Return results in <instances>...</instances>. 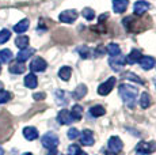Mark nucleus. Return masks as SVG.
Wrapping results in <instances>:
<instances>
[{
    "label": "nucleus",
    "mask_w": 156,
    "mask_h": 155,
    "mask_svg": "<svg viewBox=\"0 0 156 155\" xmlns=\"http://www.w3.org/2000/svg\"><path fill=\"white\" fill-rule=\"evenodd\" d=\"M25 86L29 88H35L38 86V79L34 74H29L25 76Z\"/></svg>",
    "instance_id": "18"
},
{
    "label": "nucleus",
    "mask_w": 156,
    "mask_h": 155,
    "mask_svg": "<svg viewBox=\"0 0 156 155\" xmlns=\"http://www.w3.org/2000/svg\"><path fill=\"white\" fill-rule=\"evenodd\" d=\"M149 3L144 2V0H139V2L134 3V15H143L147 11L149 10Z\"/></svg>",
    "instance_id": "11"
},
{
    "label": "nucleus",
    "mask_w": 156,
    "mask_h": 155,
    "mask_svg": "<svg viewBox=\"0 0 156 155\" xmlns=\"http://www.w3.org/2000/svg\"><path fill=\"white\" fill-rule=\"evenodd\" d=\"M77 52H79V55L82 56L83 59H88L90 57V49L87 46H80L77 48Z\"/></svg>",
    "instance_id": "32"
},
{
    "label": "nucleus",
    "mask_w": 156,
    "mask_h": 155,
    "mask_svg": "<svg viewBox=\"0 0 156 155\" xmlns=\"http://www.w3.org/2000/svg\"><path fill=\"white\" fill-rule=\"evenodd\" d=\"M125 78H126V79H132V80H133V82H137V83H139V85H144V82H143V80L140 79L139 76L133 75V74H132V72L126 74V75H125Z\"/></svg>",
    "instance_id": "33"
},
{
    "label": "nucleus",
    "mask_w": 156,
    "mask_h": 155,
    "mask_svg": "<svg viewBox=\"0 0 156 155\" xmlns=\"http://www.w3.org/2000/svg\"><path fill=\"white\" fill-rule=\"evenodd\" d=\"M71 75H72V70H71V67H61L60 68V71H58V76H60V79H62L64 82H68V80L71 79Z\"/></svg>",
    "instance_id": "21"
},
{
    "label": "nucleus",
    "mask_w": 156,
    "mask_h": 155,
    "mask_svg": "<svg viewBox=\"0 0 156 155\" xmlns=\"http://www.w3.org/2000/svg\"><path fill=\"white\" fill-rule=\"evenodd\" d=\"M35 50L33 48H25V49H20V52L18 53L16 56V61H20V63H25L26 60H29V57H31L34 55Z\"/></svg>",
    "instance_id": "12"
},
{
    "label": "nucleus",
    "mask_w": 156,
    "mask_h": 155,
    "mask_svg": "<svg viewBox=\"0 0 156 155\" xmlns=\"http://www.w3.org/2000/svg\"><path fill=\"white\" fill-rule=\"evenodd\" d=\"M103 153H105V154H106V155H117L115 153H113V151H110V150H106V151H105V150H103Z\"/></svg>",
    "instance_id": "37"
},
{
    "label": "nucleus",
    "mask_w": 156,
    "mask_h": 155,
    "mask_svg": "<svg viewBox=\"0 0 156 155\" xmlns=\"http://www.w3.org/2000/svg\"><path fill=\"white\" fill-rule=\"evenodd\" d=\"M33 97H34V99L35 101H38V99H44V98H45V94L44 93H35L34 95H33Z\"/></svg>",
    "instance_id": "36"
},
{
    "label": "nucleus",
    "mask_w": 156,
    "mask_h": 155,
    "mask_svg": "<svg viewBox=\"0 0 156 155\" xmlns=\"http://www.w3.org/2000/svg\"><path fill=\"white\" fill-rule=\"evenodd\" d=\"M119 91V95H121L122 101L125 102V105L128 106V108L133 109L134 106H136V99H137V94H139V90H137V87H134V86H130V85H121L118 88Z\"/></svg>",
    "instance_id": "1"
},
{
    "label": "nucleus",
    "mask_w": 156,
    "mask_h": 155,
    "mask_svg": "<svg viewBox=\"0 0 156 155\" xmlns=\"http://www.w3.org/2000/svg\"><path fill=\"white\" fill-rule=\"evenodd\" d=\"M23 155H33L31 153H26V154H23Z\"/></svg>",
    "instance_id": "41"
},
{
    "label": "nucleus",
    "mask_w": 156,
    "mask_h": 155,
    "mask_svg": "<svg viewBox=\"0 0 156 155\" xmlns=\"http://www.w3.org/2000/svg\"><path fill=\"white\" fill-rule=\"evenodd\" d=\"M25 71H26L25 64L20 63V61H15L10 65V72L11 74H16V75H19V74H23Z\"/></svg>",
    "instance_id": "17"
},
{
    "label": "nucleus",
    "mask_w": 156,
    "mask_h": 155,
    "mask_svg": "<svg viewBox=\"0 0 156 155\" xmlns=\"http://www.w3.org/2000/svg\"><path fill=\"white\" fill-rule=\"evenodd\" d=\"M109 64L110 67L113 68L114 71H121L122 67H124L125 64H126V57L122 55H118V56H114V57H110L109 59Z\"/></svg>",
    "instance_id": "3"
},
{
    "label": "nucleus",
    "mask_w": 156,
    "mask_h": 155,
    "mask_svg": "<svg viewBox=\"0 0 156 155\" xmlns=\"http://www.w3.org/2000/svg\"><path fill=\"white\" fill-rule=\"evenodd\" d=\"M77 136H79V131H77L76 128H69V131H68V138L69 139H76Z\"/></svg>",
    "instance_id": "34"
},
{
    "label": "nucleus",
    "mask_w": 156,
    "mask_h": 155,
    "mask_svg": "<svg viewBox=\"0 0 156 155\" xmlns=\"http://www.w3.org/2000/svg\"><path fill=\"white\" fill-rule=\"evenodd\" d=\"M139 63H140V65H141L143 70H145V71L152 70V68L155 67V59L151 57V56H143Z\"/></svg>",
    "instance_id": "14"
},
{
    "label": "nucleus",
    "mask_w": 156,
    "mask_h": 155,
    "mask_svg": "<svg viewBox=\"0 0 156 155\" xmlns=\"http://www.w3.org/2000/svg\"><path fill=\"white\" fill-rule=\"evenodd\" d=\"M12 52L10 49H3L0 50V63H10L12 60Z\"/></svg>",
    "instance_id": "26"
},
{
    "label": "nucleus",
    "mask_w": 156,
    "mask_h": 155,
    "mask_svg": "<svg viewBox=\"0 0 156 155\" xmlns=\"http://www.w3.org/2000/svg\"><path fill=\"white\" fill-rule=\"evenodd\" d=\"M137 153L141 154H152L154 151H156V143L155 142H140L136 147Z\"/></svg>",
    "instance_id": "5"
},
{
    "label": "nucleus",
    "mask_w": 156,
    "mask_h": 155,
    "mask_svg": "<svg viewBox=\"0 0 156 155\" xmlns=\"http://www.w3.org/2000/svg\"><path fill=\"white\" fill-rule=\"evenodd\" d=\"M71 114H72V118L73 121H79L83 116V106L80 105H73L72 106V110H71Z\"/></svg>",
    "instance_id": "22"
},
{
    "label": "nucleus",
    "mask_w": 156,
    "mask_h": 155,
    "mask_svg": "<svg viewBox=\"0 0 156 155\" xmlns=\"http://www.w3.org/2000/svg\"><path fill=\"white\" fill-rule=\"evenodd\" d=\"M55 95H56V101L58 105H67L68 103V97L64 90H57Z\"/></svg>",
    "instance_id": "23"
},
{
    "label": "nucleus",
    "mask_w": 156,
    "mask_h": 155,
    "mask_svg": "<svg viewBox=\"0 0 156 155\" xmlns=\"http://www.w3.org/2000/svg\"><path fill=\"white\" fill-rule=\"evenodd\" d=\"M0 155H4V150H3L2 146H0Z\"/></svg>",
    "instance_id": "39"
},
{
    "label": "nucleus",
    "mask_w": 156,
    "mask_h": 155,
    "mask_svg": "<svg viewBox=\"0 0 156 155\" xmlns=\"http://www.w3.org/2000/svg\"><path fill=\"white\" fill-rule=\"evenodd\" d=\"M107 53H109L112 57H114V56H118V55H121V49H119V46L117 45V44H114V42H112V44H109L107 45Z\"/></svg>",
    "instance_id": "27"
},
{
    "label": "nucleus",
    "mask_w": 156,
    "mask_h": 155,
    "mask_svg": "<svg viewBox=\"0 0 156 155\" xmlns=\"http://www.w3.org/2000/svg\"><path fill=\"white\" fill-rule=\"evenodd\" d=\"M129 4V0H113V10L117 14H122L124 11H126Z\"/></svg>",
    "instance_id": "13"
},
{
    "label": "nucleus",
    "mask_w": 156,
    "mask_h": 155,
    "mask_svg": "<svg viewBox=\"0 0 156 155\" xmlns=\"http://www.w3.org/2000/svg\"><path fill=\"white\" fill-rule=\"evenodd\" d=\"M114 85H115V78H114V76L109 78L106 82H103L102 85H99V87H98V94H99V95H107V94H110V91L113 90Z\"/></svg>",
    "instance_id": "4"
},
{
    "label": "nucleus",
    "mask_w": 156,
    "mask_h": 155,
    "mask_svg": "<svg viewBox=\"0 0 156 155\" xmlns=\"http://www.w3.org/2000/svg\"><path fill=\"white\" fill-rule=\"evenodd\" d=\"M149 105H151V95L148 93H143L141 97H140V106L143 109H147Z\"/></svg>",
    "instance_id": "28"
},
{
    "label": "nucleus",
    "mask_w": 156,
    "mask_h": 155,
    "mask_svg": "<svg viewBox=\"0 0 156 155\" xmlns=\"http://www.w3.org/2000/svg\"><path fill=\"white\" fill-rule=\"evenodd\" d=\"M122 147H124V143H122V140L119 139L118 136H112V138L109 139V150L110 151L118 154L119 151L122 150Z\"/></svg>",
    "instance_id": "10"
},
{
    "label": "nucleus",
    "mask_w": 156,
    "mask_h": 155,
    "mask_svg": "<svg viewBox=\"0 0 156 155\" xmlns=\"http://www.w3.org/2000/svg\"><path fill=\"white\" fill-rule=\"evenodd\" d=\"M11 99V93L5 90H0V103H5Z\"/></svg>",
    "instance_id": "30"
},
{
    "label": "nucleus",
    "mask_w": 156,
    "mask_h": 155,
    "mask_svg": "<svg viewBox=\"0 0 156 155\" xmlns=\"http://www.w3.org/2000/svg\"><path fill=\"white\" fill-rule=\"evenodd\" d=\"M141 52H140L139 49H133L130 53L126 56V63L128 64H136V63L140 61V59H141Z\"/></svg>",
    "instance_id": "16"
},
{
    "label": "nucleus",
    "mask_w": 156,
    "mask_h": 155,
    "mask_svg": "<svg viewBox=\"0 0 156 155\" xmlns=\"http://www.w3.org/2000/svg\"><path fill=\"white\" fill-rule=\"evenodd\" d=\"M46 67H48L46 61L41 57L34 59V60L31 61V64H30V70H31V72H44V71L46 70Z\"/></svg>",
    "instance_id": "8"
},
{
    "label": "nucleus",
    "mask_w": 156,
    "mask_h": 155,
    "mask_svg": "<svg viewBox=\"0 0 156 155\" xmlns=\"http://www.w3.org/2000/svg\"><path fill=\"white\" fill-rule=\"evenodd\" d=\"M23 136L29 142H33V140L38 139V131L34 127H26V128H23Z\"/></svg>",
    "instance_id": "15"
},
{
    "label": "nucleus",
    "mask_w": 156,
    "mask_h": 155,
    "mask_svg": "<svg viewBox=\"0 0 156 155\" xmlns=\"http://www.w3.org/2000/svg\"><path fill=\"white\" fill-rule=\"evenodd\" d=\"M41 143H42V146L45 148H48V150H52V148H56L57 146H58L60 140H58V136L56 135V133L53 132H48L45 133L42 136V139H41Z\"/></svg>",
    "instance_id": "2"
},
{
    "label": "nucleus",
    "mask_w": 156,
    "mask_h": 155,
    "mask_svg": "<svg viewBox=\"0 0 156 155\" xmlns=\"http://www.w3.org/2000/svg\"><path fill=\"white\" fill-rule=\"evenodd\" d=\"M105 113H106V109H105L102 105H95L90 109V114H91L92 117H101V116H103Z\"/></svg>",
    "instance_id": "24"
},
{
    "label": "nucleus",
    "mask_w": 156,
    "mask_h": 155,
    "mask_svg": "<svg viewBox=\"0 0 156 155\" xmlns=\"http://www.w3.org/2000/svg\"><path fill=\"white\" fill-rule=\"evenodd\" d=\"M79 150H80L79 146L72 144V146H69V148H68V153H69V155H76V154H77V151H79Z\"/></svg>",
    "instance_id": "35"
},
{
    "label": "nucleus",
    "mask_w": 156,
    "mask_h": 155,
    "mask_svg": "<svg viewBox=\"0 0 156 155\" xmlns=\"http://www.w3.org/2000/svg\"><path fill=\"white\" fill-rule=\"evenodd\" d=\"M11 37V31L7 30V29H3V30H0V45H3V44H5L8 40H10Z\"/></svg>",
    "instance_id": "29"
},
{
    "label": "nucleus",
    "mask_w": 156,
    "mask_h": 155,
    "mask_svg": "<svg viewBox=\"0 0 156 155\" xmlns=\"http://www.w3.org/2000/svg\"><path fill=\"white\" fill-rule=\"evenodd\" d=\"M77 13L75 10H65V11H62L61 14H60V16H58V19L61 20V22H64V23H72V22H75V20L77 19Z\"/></svg>",
    "instance_id": "7"
},
{
    "label": "nucleus",
    "mask_w": 156,
    "mask_h": 155,
    "mask_svg": "<svg viewBox=\"0 0 156 155\" xmlns=\"http://www.w3.org/2000/svg\"><path fill=\"white\" fill-rule=\"evenodd\" d=\"M29 25H30L29 19H22L20 22H18L16 25L14 26V31L18 33V34H20V33H25L29 29Z\"/></svg>",
    "instance_id": "20"
},
{
    "label": "nucleus",
    "mask_w": 156,
    "mask_h": 155,
    "mask_svg": "<svg viewBox=\"0 0 156 155\" xmlns=\"http://www.w3.org/2000/svg\"><path fill=\"white\" fill-rule=\"evenodd\" d=\"M76 155H87V154H86V153H83L82 150H79V151H77V154H76Z\"/></svg>",
    "instance_id": "38"
},
{
    "label": "nucleus",
    "mask_w": 156,
    "mask_h": 155,
    "mask_svg": "<svg viewBox=\"0 0 156 155\" xmlns=\"http://www.w3.org/2000/svg\"><path fill=\"white\" fill-rule=\"evenodd\" d=\"M83 16H84L87 20H92L95 16L94 10H91V8H84V10H83Z\"/></svg>",
    "instance_id": "31"
},
{
    "label": "nucleus",
    "mask_w": 156,
    "mask_h": 155,
    "mask_svg": "<svg viewBox=\"0 0 156 155\" xmlns=\"http://www.w3.org/2000/svg\"><path fill=\"white\" fill-rule=\"evenodd\" d=\"M57 121L61 125H71L73 123V118H72V114L69 110L62 109V110H60L58 114H57Z\"/></svg>",
    "instance_id": "6"
},
{
    "label": "nucleus",
    "mask_w": 156,
    "mask_h": 155,
    "mask_svg": "<svg viewBox=\"0 0 156 155\" xmlns=\"http://www.w3.org/2000/svg\"><path fill=\"white\" fill-rule=\"evenodd\" d=\"M79 136H80V143L83 146H92L95 143L94 133L90 129H84L82 133H79Z\"/></svg>",
    "instance_id": "9"
},
{
    "label": "nucleus",
    "mask_w": 156,
    "mask_h": 155,
    "mask_svg": "<svg viewBox=\"0 0 156 155\" xmlns=\"http://www.w3.org/2000/svg\"><path fill=\"white\" fill-rule=\"evenodd\" d=\"M29 37H26V35H19V37H16V40H15V45H16L19 49H25V48L29 46Z\"/></svg>",
    "instance_id": "25"
},
{
    "label": "nucleus",
    "mask_w": 156,
    "mask_h": 155,
    "mask_svg": "<svg viewBox=\"0 0 156 155\" xmlns=\"http://www.w3.org/2000/svg\"><path fill=\"white\" fill-rule=\"evenodd\" d=\"M136 155H148V154H141V153H136Z\"/></svg>",
    "instance_id": "40"
},
{
    "label": "nucleus",
    "mask_w": 156,
    "mask_h": 155,
    "mask_svg": "<svg viewBox=\"0 0 156 155\" xmlns=\"http://www.w3.org/2000/svg\"><path fill=\"white\" fill-rule=\"evenodd\" d=\"M86 94H87V86L86 85H79L76 88H75L73 93H72V97H73L75 99H82Z\"/></svg>",
    "instance_id": "19"
},
{
    "label": "nucleus",
    "mask_w": 156,
    "mask_h": 155,
    "mask_svg": "<svg viewBox=\"0 0 156 155\" xmlns=\"http://www.w3.org/2000/svg\"><path fill=\"white\" fill-rule=\"evenodd\" d=\"M0 72H2V65H0Z\"/></svg>",
    "instance_id": "42"
}]
</instances>
